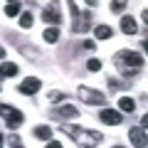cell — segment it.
<instances>
[{
	"instance_id": "obj_1",
	"label": "cell",
	"mask_w": 148,
	"mask_h": 148,
	"mask_svg": "<svg viewBox=\"0 0 148 148\" xmlns=\"http://www.w3.org/2000/svg\"><path fill=\"white\" fill-rule=\"evenodd\" d=\"M143 64H146V59H143L136 49H119V52L114 54V67H116L119 72H121V77H126V79H136L138 74L143 72Z\"/></svg>"
},
{
	"instance_id": "obj_2",
	"label": "cell",
	"mask_w": 148,
	"mask_h": 148,
	"mask_svg": "<svg viewBox=\"0 0 148 148\" xmlns=\"http://www.w3.org/2000/svg\"><path fill=\"white\" fill-rule=\"evenodd\" d=\"M59 131H62L64 136H72L79 146H89V143H91V146H99V143L104 141V133H101V131L82 128V126H74V123H62V126H59Z\"/></svg>"
},
{
	"instance_id": "obj_3",
	"label": "cell",
	"mask_w": 148,
	"mask_h": 148,
	"mask_svg": "<svg viewBox=\"0 0 148 148\" xmlns=\"http://www.w3.org/2000/svg\"><path fill=\"white\" fill-rule=\"evenodd\" d=\"M77 96H79L86 106H106V101H109L104 91L91 89V86H79V89H77Z\"/></svg>"
},
{
	"instance_id": "obj_4",
	"label": "cell",
	"mask_w": 148,
	"mask_h": 148,
	"mask_svg": "<svg viewBox=\"0 0 148 148\" xmlns=\"http://www.w3.org/2000/svg\"><path fill=\"white\" fill-rule=\"evenodd\" d=\"M0 114H3V121H5V126L10 128V131H15V128H17V126H22V121H25L22 111L12 109V106H8V104L0 106Z\"/></svg>"
},
{
	"instance_id": "obj_5",
	"label": "cell",
	"mask_w": 148,
	"mask_h": 148,
	"mask_svg": "<svg viewBox=\"0 0 148 148\" xmlns=\"http://www.w3.org/2000/svg\"><path fill=\"white\" fill-rule=\"evenodd\" d=\"M42 20L47 22V25H54L57 27L59 22H62V10H59V0H47L42 8Z\"/></svg>"
},
{
	"instance_id": "obj_6",
	"label": "cell",
	"mask_w": 148,
	"mask_h": 148,
	"mask_svg": "<svg viewBox=\"0 0 148 148\" xmlns=\"http://www.w3.org/2000/svg\"><path fill=\"white\" fill-rule=\"evenodd\" d=\"M128 143H131V146H136V148L148 146V133H146V128H143V126L128 128Z\"/></svg>"
},
{
	"instance_id": "obj_7",
	"label": "cell",
	"mask_w": 148,
	"mask_h": 148,
	"mask_svg": "<svg viewBox=\"0 0 148 148\" xmlns=\"http://www.w3.org/2000/svg\"><path fill=\"white\" fill-rule=\"evenodd\" d=\"M89 27H91V12L89 10L79 12V17H74V22H72V32L74 35H84V32H89Z\"/></svg>"
},
{
	"instance_id": "obj_8",
	"label": "cell",
	"mask_w": 148,
	"mask_h": 148,
	"mask_svg": "<svg viewBox=\"0 0 148 148\" xmlns=\"http://www.w3.org/2000/svg\"><path fill=\"white\" fill-rule=\"evenodd\" d=\"M40 89H42V82L37 79V77H27L25 82H20V84H17V91H20V94H25V96L37 94Z\"/></svg>"
},
{
	"instance_id": "obj_9",
	"label": "cell",
	"mask_w": 148,
	"mask_h": 148,
	"mask_svg": "<svg viewBox=\"0 0 148 148\" xmlns=\"http://www.w3.org/2000/svg\"><path fill=\"white\" fill-rule=\"evenodd\" d=\"M49 116L52 119H79V111L74 109L72 104H64V106H54L49 111Z\"/></svg>"
},
{
	"instance_id": "obj_10",
	"label": "cell",
	"mask_w": 148,
	"mask_h": 148,
	"mask_svg": "<svg viewBox=\"0 0 148 148\" xmlns=\"http://www.w3.org/2000/svg\"><path fill=\"white\" fill-rule=\"evenodd\" d=\"M99 119H101V123H106V126H119V123L123 121L121 111H114V109H101Z\"/></svg>"
},
{
	"instance_id": "obj_11",
	"label": "cell",
	"mask_w": 148,
	"mask_h": 148,
	"mask_svg": "<svg viewBox=\"0 0 148 148\" xmlns=\"http://www.w3.org/2000/svg\"><path fill=\"white\" fill-rule=\"evenodd\" d=\"M121 32L123 35H136L138 32V25L131 15H121Z\"/></svg>"
},
{
	"instance_id": "obj_12",
	"label": "cell",
	"mask_w": 148,
	"mask_h": 148,
	"mask_svg": "<svg viewBox=\"0 0 148 148\" xmlns=\"http://www.w3.org/2000/svg\"><path fill=\"white\" fill-rule=\"evenodd\" d=\"M106 84H109L111 91H121V89H131V79H106Z\"/></svg>"
},
{
	"instance_id": "obj_13",
	"label": "cell",
	"mask_w": 148,
	"mask_h": 148,
	"mask_svg": "<svg viewBox=\"0 0 148 148\" xmlns=\"http://www.w3.org/2000/svg\"><path fill=\"white\" fill-rule=\"evenodd\" d=\"M94 37L96 40H111V37H114V30H111L109 25H96L94 27Z\"/></svg>"
},
{
	"instance_id": "obj_14",
	"label": "cell",
	"mask_w": 148,
	"mask_h": 148,
	"mask_svg": "<svg viewBox=\"0 0 148 148\" xmlns=\"http://www.w3.org/2000/svg\"><path fill=\"white\" fill-rule=\"evenodd\" d=\"M0 74H3V79H10V77H15V74H17V64H12V62H8V59H3Z\"/></svg>"
},
{
	"instance_id": "obj_15",
	"label": "cell",
	"mask_w": 148,
	"mask_h": 148,
	"mask_svg": "<svg viewBox=\"0 0 148 148\" xmlns=\"http://www.w3.org/2000/svg\"><path fill=\"white\" fill-rule=\"evenodd\" d=\"M133 109H136V101L128 99V96H121L119 99V111L121 114H133Z\"/></svg>"
},
{
	"instance_id": "obj_16",
	"label": "cell",
	"mask_w": 148,
	"mask_h": 148,
	"mask_svg": "<svg viewBox=\"0 0 148 148\" xmlns=\"http://www.w3.org/2000/svg\"><path fill=\"white\" fill-rule=\"evenodd\" d=\"M32 133H35V138H40V141H49V138H52V128L49 126H35L32 128Z\"/></svg>"
},
{
	"instance_id": "obj_17",
	"label": "cell",
	"mask_w": 148,
	"mask_h": 148,
	"mask_svg": "<svg viewBox=\"0 0 148 148\" xmlns=\"http://www.w3.org/2000/svg\"><path fill=\"white\" fill-rule=\"evenodd\" d=\"M17 47H20V52L25 54V57H32L35 62H40V59H42V52H40V49H35V47H27V45H17Z\"/></svg>"
},
{
	"instance_id": "obj_18",
	"label": "cell",
	"mask_w": 148,
	"mask_h": 148,
	"mask_svg": "<svg viewBox=\"0 0 148 148\" xmlns=\"http://www.w3.org/2000/svg\"><path fill=\"white\" fill-rule=\"evenodd\" d=\"M42 40H45V42H49V45H54V42H57V40H59V30H57V27H49L47 25V30H45V35H42Z\"/></svg>"
},
{
	"instance_id": "obj_19",
	"label": "cell",
	"mask_w": 148,
	"mask_h": 148,
	"mask_svg": "<svg viewBox=\"0 0 148 148\" xmlns=\"http://www.w3.org/2000/svg\"><path fill=\"white\" fill-rule=\"evenodd\" d=\"M32 22H35V17H32V12H30V10L20 12V27H22V30H30Z\"/></svg>"
},
{
	"instance_id": "obj_20",
	"label": "cell",
	"mask_w": 148,
	"mask_h": 148,
	"mask_svg": "<svg viewBox=\"0 0 148 148\" xmlns=\"http://www.w3.org/2000/svg\"><path fill=\"white\" fill-rule=\"evenodd\" d=\"M47 99H49V104H62V101H64V99H69V96L64 94V91H57V89H54V91H49Z\"/></svg>"
},
{
	"instance_id": "obj_21",
	"label": "cell",
	"mask_w": 148,
	"mask_h": 148,
	"mask_svg": "<svg viewBox=\"0 0 148 148\" xmlns=\"http://www.w3.org/2000/svg\"><path fill=\"white\" fill-rule=\"evenodd\" d=\"M3 143H5V146L8 148H22V141H20V136H15V133H10V136H5V141H3Z\"/></svg>"
},
{
	"instance_id": "obj_22",
	"label": "cell",
	"mask_w": 148,
	"mask_h": 148,
	"mask_svg": "<svg viewBox=\"0 0 148 148\" xmlns=\"http://www.w3.org/2000/svg\"><path fill=\"white\" fill-rule=\"evenodd\" d=\"M20 5H22V3H8V5H5V15H8V17L20 15Z\"/></svg>"
},
{
	"instance_id": "obj_23",
	"label": "cell",
	"mask_w": 148,
	"mask_h": 148,
	"mask_svg": "<svg viewBox=\"0 0 148 148\" xmlns=\"http://www.w3.org/2000/svg\"><path fill=\"white\" fill-rule=\"evenodd\" d=\"M126 5H128V0H111V10H114V12H119V15H121V12L126 10Z\"/></svg>"
},
{
	"instance_id": "obj_24",
	"label": "cell",
	"mask_w": 148,
	"mask_h": 148,
	"mask_svg": "<svg viewBox=\"0 0 148 148\" xmlns=\"http://www.w3.org/2000/svg\"><path fill=\"white\" fill-rule=\"evenodd\" d=\"M86 69H89V72H99L101 62H99V59H89V62H86Z\"/></svg>"
},
{
	"instance_id": "obj_25",
	"label": "cell",
	"mask_w": 148,
	"mask_h": 148,
	"mask_svg": "<svg viewBox=\"0 0 148 148\" xmlns=\"http://www.w3.org/2000/svg\"><path fill=\"white\" fill-rule=\"evenodd\" d=\"M84 47H86V49H94V47H96V42H94V40H86Z\"/></svg>"
},
{
	"instance_id": "obj_26",
	"label": "cell",
	"mask_w": 148,
	"mask_h": 148,
	"mask_svg": "<svg viewBox=\"0 0 148 148\" xmlns=\"http://www.w3.org/2000/svg\"><path fill=\"white\" fill-rule=\"evenodd\" d=\"M141 126L148 131V114H143V119H141Z\"/></svg>"
},
{
	"instance_id": "obj_27",
	"label": "cell",
	"mask_w": 148,
	"mask_h": 148,
	"mask_svg": "<svg viewBox=\"0 0 148 148\" xmlns=\"http://www.w3.org/2000/svg\"><path fill=\"white\" fill-rule=\"evenodd\" d=\"M47 146L49 148H62V143H59V141H47Z\"/></svg>"
},
{
	"instance_id": "obj_28",
	"label": "cell",
	"mask_w": 148,
	"mask_h": 148,
	"mask_svg": "<svg viewBox=\"0 0 148 148\" xmlns=\"http://www.w3.org/2000/svg\"><path fill=\"white\" fill-rule=\"evenodd\" d=\"M141 20L146 22V27H148V8H146V10H143V12H141Z\"/></svg>"
},
{
	"instance_id": "obj_29",
	"label": "cell",
	"mask_w": 148,
	"mask_h": 148,
	"mask_svg": "<svg viewBox=\"0 0 148 148\" xmlns=\"http://www.w3.org/2000/svg\"><path fill=\"white\" fill-rule=\"evenodd\" d=\"M84 3H86L89 8H96V3H99V0H84Z\"/></svg>"
},
{
	"instance_id": "obj_30",
	"label": "cell",
	"mask_w": 148,
	"mask_h": 148,
	"mask_svg": "<svg viewBox=\"0 0 148 148\" xmlns=\"http://www.w3.org/2000/svg\"><path fill=\"white\" fill-rule=\"evenodd\" d=\"M143 52L148 54V37H146V40H143Z\"/></svg>"
},
{
	"instance_id": "obj_31",
	"label": "cell",
	"mask_w": 148,
	"mask_h": 148,
	"mask_svg": "<svg viewBox=\"0 0 148 148\" xmlns=\"http://www.w3.org/2000/svg\"><path fill=\"white\" fill-rule=\"evenodd\" d=\"M8 3H25V0H8Z\"/></svg>"
}]
</instances>
